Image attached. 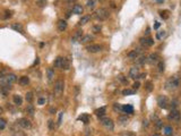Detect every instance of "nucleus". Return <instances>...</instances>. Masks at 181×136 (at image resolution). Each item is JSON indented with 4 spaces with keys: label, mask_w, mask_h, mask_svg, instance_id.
<instances>
[{
    "label": "nucleus",
    "mask_w": 181,
    "mask_h": 136,
    "mask_svg": "<svg viewBox=\"0 0 181 136\" xmlns=\"http://www.w3.org/2000/svg\"><path fill=\"white\" fill-rule=\"evenodd\" d=\"M39 64V58H36V60L34 61V65H37Z\"/></svg>",
    "instance_id": "4d7b16f0"
},
{
    "label": "nucleus",
    "mask_w": 181,
    "mask_h": 136,
    "mask_svg": "<svg viewBox=\"0 0 181 136\" xmlns=\"http://www.w3.org/2000/svg\"><path fill=\"white\" fill-rule=\"evenodd\" d=\"M48 125H49V128H50L51 131H52V129H54V121H53V120H49Z\"/></svg>",
    "instance_id": "49530a36"
},
{
    "label": "nucleus",
    "mask_w": 181,
    "mask_h": 136,
    "mask_svg": "<svg viewBox=\"0 0 181 136\" xmlns=\"http://www.w3.org/2000/svg\"><path fill=\"white\" fill-rule=\"evenodd\" d=\"M11 28H13V30H15L16 32L24 33V28H23V26L20 25L19 23H14V24H11Z\"/></svg>",
    "instance_id": "f3484780"
},
{
    "label": "nucleus",
    "mask_w": 181,
    "mask_h": 136,
    "mask_svg": "<svg viewBox=\"0 0 181 136\" xmlns=\"http://www.w3.org/2000/svg\"><path fill=\"white\" fill-rule=\"evenodd\" d=\"M83 11H84V8H83V6L82 5H78V3H76L74 7H72V13L76 15H81L83 14Z\"/></svg>",
    "instance_id": "4468645a"
},
{
    "label": "nucleus",
    "mask_w": 181,
    "mask_h": 136,
    "mask_svg": "<svg viewBox=\"0 0 181 136\" xmlns=\"http://www.w3.org/2000/svg\"><path fill=\"white\" fill-rule=\"evenodd\" d=\"M47 75H48V79H49L50 82L52 81L53 77H54V72H53L52 68H48V70H47Z\"/></svg>",
    "instance_id": "bb28decb"
},
{
    "label": "nucleus",
    "mask_w": 181,
    "mask_h": 136,
    "mask_svg": "<svg viewBox=\"0 0 181 136\" xmlns=\"http://www.w3.org/2000/svg\"><path fill=\"white\" fill-rule=\"evenodd\" d=\"M155 126H156V128L157 129H160V128H162V126H163V124H162V121L160 119H157L155 121Z\"/></svg>",
    "instance_id": "37998d69"
},
{
    "label": "nucleus",
    "mask_w": 181,
    "mask_h": 136,
    "mask_svg": "<svg viewBox=\"0 0 181 136\" xmlns=\"http://www.w3.org/2000/svg\"><path fill=\"white\" fill-rule=\"evenodd\" d=\"M18 82H19L20 85H27L30 83V78L27 76H22V77H19V81Z\"/></svg>",
    "instance_id": "393cba45"
},
{
    "label": "nucleus",
    "mask_w": 181,
    "mask_h": 136,
    "mask_svg": "<svg viewBox=\"0 0 181 136\" xmlns=\"http://www.w3.org/2000/svg\"><path fill=\"white\" fill-rule=\"evenodd\" d=\"M86 7L89 9H92L95 7V0H87V2H86Z\"/></svg>",
    "instance_id": "473e14b6"
},
{
    "label": "nucleus",
    "mask_w": 181,
    "mask_h": 136,
    "mask_svg": "<svg viewBox=\"0 0 181 136\" xmlns=\"http://www.w3.org/2000/svg\"><path fill=\"white\" fill-rule=\"evenodd\" d=\"M122 136H129V135H127V134H125V135H122Z\"/></svg>",
    "instance_id": "e2e57ef3"
},
{
    "label": "nucleus",
    "mask_w": 181,
    "mask_h": 136,
    "mask_svg": "<svg viewBox=\"0 0 181 136\" xmlns=\"http://www.w3.org/2000/svg\"><path fill=\"white\" fill-rule=\"evenodd\" d=\"M172 127L171 126H166V127H164V134L165 135H172Z\"/></svg>",
    "instance_id": "72a5a7b5"
},
{
    "label": "nucleus",
    "mask_w": 181,
    "mask_h": 136,
    "mask_svg": "<svg viewBox=\"0 0 181 136\" xmlns=\"http://www.w3.org/2000/svg\"><path fill=\"white\" fill-rule=\"evenodd\" d=\"M14 103L16 104V106H22V103H23L22 97L18 95V94H15L14 95Z\"/></svg>",
    "instance_id": "5701e85b"
},
{
    "label": "nucleus",
    "mask_w": 181,
    "mask_h": 136,
    "mask_svg": "<svg viewBox=\"0 0 181 136\" xmlns=\"http://www.w3.org/2000/svg\"><path fill=\"white\" fill-rule=\"evenodd\" d=\"M6 125H7L6 120L2 119V118H0V131H3V129L6 128Z\"/></svg>",
    "instance_id": "e433bc0d"
},
{
    "label": "nucleus",
    "mask_w": 181,
    "mask_h": 136,
    "mask_svg": "<svg viewBox=\"0 0 181 136\" xmlns=\"http://www.w3.org/2000/svg\"><path fill=\"white\" fill-rule=\"evenodd\" d=\"M89 19H91V16L89 15H85V16H83L81 18V20H79V25H85V24H87V23L89 22Z\"/></svg>",
    "instance_id": "412c9836"
},
{
    "label": "nucleus",
    "mask_w": 181,
    "mask_h": 136,
    "mask_svg": "<svg viewBox=\"0 0 181 136\" xmlns=\"http://www.w3.org/2000/svg\"><path fill=\"white\" fill-rule=\"evenodd\" d=\"M78 120H82V121L85 122V124H88V121H89V117H88V115L84 114V115H82L81 117H78Z\"/></svg>",
    "instance_id": "cd10ccee"
},
{
    "label": "nucleus",
    "mask_w": 181,
    "mask_h": 136,
    "mask_svg": "<svg viewBox=\"0 0 181 136\" xmlns=\"http://www.w3.org/2000/svg\"><path fill=\"white\" fill-rule=\"evenodd\" d=\"M160 15H161V17H162V18H164V19H166L167 17H169V15H167V11H166V10L161 11V13H160Z\"/></svg>",
    "instance_id": "c03bdc74"
},
{
    "label": "nucleus",
    "mask_w": 181,
    "mask_h": 136,
    "mask_svg": "<svg viewBox=\"0 0 181 136\" xmlns=\"http://www.w3.org/2000/svg\"><path fill=\"white\" fill-rule=\"evenodd\" d=\"M139 41L143 47H152L154 44V40L152 38H142Z\"/></svg>",
    "instance_id": "9d476101"
},
{
    "label": "nucleus",
    "mask_w": 181,
    "mask_h": 136,
    "mask_svg": "<svg viewBox=\"0 0 181 136\" xmlns=\"http://www.w3.org/2000/svg\"><path fill=\"white\" fill-rule=\"evenodd\" d=\"M105 112H106V109H105V107H102V108H100V109H96L95 110V115L98 117H100V118H102V117H104V115H105Z\"/></svg>",
    "instance_id": "6ab92c4d"
},
{
    "label": "nucleus",
    "mask_w": 181,
    "mask_h": 136,
    "mask_svg": "<svg viewBox=\"0 0 181 136\" xmlns=\"http://www.w3.org/2000/svg\"><path fill=\"white\" fill-rule=\"evenodd\" d=\"M159 3H162V2H164V0H156Z\"/></svg>",
    "instance_id": "13d9d810"
},
{
    "label": "nucleus",
    "mask_w": 181,
    "mask_h": 136,
    "mask_svg": "<svg viewBox=\"0 0 181 136\" xmlns=\"http://www.w3.org/2000/svg\"><path fill=\"white\" fill-rule=\"evenodd\" d=\"M101 124L106 128V129H110V131H113L114 128V124L112 121L111 118H108V117H102L101 118Z\"/></svg>",
    "instance_id": "20e7f679"
},
{
    "label": "nucleus",
    "mask_w": 181,
    "mask_h": 136,
    "mask_svg": "<svg viewBox=\"0 0 181 136\" xmlns=\"http://www.w3.org/2000/svg\"><path fill=\"white\" fill-rule=\"evenodd\" d=\"M179 85H180V78H179L178 76L171 77L170 79L166 82V84H165L167 90H174V89H177Z\"/></svg>",
    "instance_id": "f03ea898"
},
{
    "label": "nucleus",
    "mask_w": 181,
    "mask_h": 136,
    "mask_svg": "<svg viewBox=\"0 0 181 136\" xmlns=\"http://www.w3.org/2000/svg\"><path fill=\"white\" fill-rule=\"evenodd\" d=\"M66 28H67V22L64 19H60L58 22V30L60 31V32H64Z\"/></svg>",
    "instance_id": "dca6fc26"
},
{
    "label": "nucleus",
    "mask_w": 181,
    "mask_h": 136,
    "mask_svg": "<svg viewBox=\"0 0 181 136\" xmlns=\"http://www.w3.org/2000/svg\"><path fill=\"white\" fill-rule=\"evenodd\" d=\"M164 36H165V31H161V32H159V33L156 34V39L161 40L162 38H164Z\"/></svg>",
    "instance_id": "4c0bfd02"
},
{
    "label": "nucleus",
    "mask_w": 181,
    "mask_h": 136,
    "mask_svg": "<svg viewBox=\"0 0 181 136\" xmlns=\"http://www.w3.org/2000/svg\"><path fill=\"white\" fill-rule=\"evenodd\" d=\"M159 72H164V62L163 61H159Z\"/></svg>",
    "instance_id": "58836bf2"
},
{
    "label": "nucleus",
    "mask_w": 181,
    "mask_h": 136,
    "mask_svg": "<svg viewBox=\"0 0 181 136\" xmlns=\"http://www.w3.org/2000/svg\"><path fill=\"white\" fill-rule=\"evenodd\" d=\"M62 60H64V58H62V57H57L56 60H54V67H56V68H61Z\"/></svg>",
    "instance_id": "b1692460"
},
{
    "label": "nucleus",
    "mask_w": 181,
    "mask_h": 136,
    "mask_svg": "<svg viewBox=\"0 0 181 136\" xmlns=\"http://www.w3.org/2000/svg\"><path fill=\"white\" fill-rule=\"evenodd\" d=\"M113 109H114V111L122 112V106H120L119 103H114V104H113Z\"/></svg>",
    "instance_id": "c9c22d12"
},
{
    "label": "nucleus",
    "mask_w": 181,
    "mask_h": 136,
    "mask_svg": "<svg viewBox=\"0 0 181 136\" xmlns=\"http://www.w3.org/2000/svg\"><path fill=\"white\" fill-rule=\"evenodd\" d=\"M128 120L129 119H128V117L127 116H120L119 119H118V121H119L121 125H126V124L128 122Z\"/></svg>",
    "instance_id": "c85d7f7f"
},
{
    "label": "nucleus",
    "mask_w": 181,
    "mask_h": 136,
    "mask_svg": "<svg viewBox=\"0 0 181 136\" xmlns=\"http://www.w3.org/2000/svg\"><path fill=\"white\" fill-rule=\"evenodd\" d=\"M145 86H146V90H147L148 92H152V91H153V84H152V82H150V81L146 82Z\"/></svg>",
    "instance_id": "f704fd0d"
},
{
    "label": "nucleus",
    "mask_w": 181,
    "mask_h": 136,
    "mask_svg": "<svg viewBox=\"0 0 181 136\" xmlns=\"http://www.w3.org/2000/svg\"><path fill=\"white\" fill-rule=\"evenodd\" d=\"M101 25H94L93 26V32H94V33H99V32H100L101 31Z\"/></svg>",
    "instance_id": "a19ab883"
},
{
    "label": "nucleus",
    "mask_w": 181,
    "mask_h": 136,
    "mask_svg": "<svg viewBox=\"0 0 181 136\" xmlns=\"http://www.w3.org/2000/svg\"><path fill=\"white\" fill-rule=\"evenodd\" d=\"M68 1H69V2H72V1H75V0H68Z\"/></svg>",
    "instance_id": "680f3d73"
},
{
    "label": "nucleus",
    "mask_w": 181,
    "mask_h": 136,
    "mask_svg": "<svg viewBox=\"0 0 181 136\" xmlns=\"http://www.w3.org/2000/svg\"><path fill=\"white\" fill-rule=\"evenodd\" d=\"M138 75H139V69H138L137 67H132V68H130V70H129V77L136 79V78L138 77Z\"/></svg>",
    "instance_id": "f8f14e48"
},
{
    "label": "nucleus",
    "mask_w": 181,
    "mask_h": 136,
    "mask_svg": "<svg viewBox=\"0 0 181 136\" xmlns=\"http://www.w3.org/2000/svg\"><path fill=\"white\" fill-rule=\"evenodd\" d=\"M45 97H40L39 100H37V104H40V106H43V104H44L45 103Z\"/></svg>",
    "instance_id": "a18cd8bd"
},
{
    "label": "nucleus",
    "mask_w": 181,
    "mask_h": 136,
    "mask_svg": "<svg viewBox=\"0 0 181 136\" xmlns=\"http://www.w3.org/2000/svg\"><path fill=\"white\" fill-rule=\"evenodd\" d=\"M159 59H160V57H159V55L157 53H150L149 56L147 57V62H149V64H156L157 61H159Z\"/></svg>",
    "instance_id": "9b49d317"
},
{
    "label": "nucleus",
    "mask_w": 181,
    "mask_h": 136,
    "mask_svg": "<svg viewBox=\"0 0 181 136\" xmlns=\"http://www.w3.org/2000/svg\"><path fill=\"white\" fill-rule=\"evenodd\" d=\"M34 107L32 106V104H28L27 107H26V112H27L28 115H31V116H33L34 115Z\"/></svg>",
    "instance_id": "7c9ffc66"
},
{
    "label": "nucleus",
    "mask_w": 181,
    "mask_h": 136,
    "mask_svg": "<svg viewBox=\"0 0 181 136\" xmlns=\"http://www.w3.org/2000/svg\"><path fill=\"white\" fill-rule=\"evenodd\" d=\"M159 27H160V23L156 22V23H155V25H154V28H155V30H157Z\"/></svg>",
    "instance_id": "864d4df0"
},
{
    "label": "nucleus",
    "mask_w": 181,
    "mask_h": 136,
    "mask_svg": "<svg viewBox=\"0 0 181 136\" xmlns=\"http://www.w3.org/2000/svg\"><path fill=\"white\" fill-rule=\"evenodd\" d=\"M0 114H2V109L0 108Z\"/></svg>",
    "instance_id": "052dcab7"
},
{
    "label": "nucleus",
    "mask_w": 181,
    "mask_h": 136,
    "mask_svg": "<svg viewBox=\"0 0 181 136\" xmlns=\"http://www.w3.org/2000/svg\"><path fill=\"white\" fill-rule=\"evenodd\" d=\"M5 16H3V18H5V19H7V18H8V17H10L11 16V11H8V10H6L5 11Z\"/></svg>",
    "instance_id": "09e8293b"
},
{
    "label": "nucleus",
    "mask_w": 181,
    "mask_h": 136,
    "mask_svg": "<svg viewBox=\"0 0 181 136\" xmlns=\"http://www.w3.org/2000/svg\"><path fill=\"white\" fill-rule=\"evenodd\" d=\"M119 79L122 82L123 84H128V79H127V78H125L123 76H119Z\"/></svg>",
    "instance_id": "de8ad7c7"
},
{
    "label": "nucleus",
    "mask_w": 181,
    "mask_h": 136,
    "mask_svg": "<svg viewBox=\"0 0 181 136\" xmlns=\"http://www.w3.org/2000/svg\"><path fill=\"white\" fill-rule=\"evenodd\" d=\"M102 50V47L100 44H88L86 45V51L91 53H96Z\"/></svg>",
    "instance_id": "6e6552de"
},
{
    "label": "nucleus",
    "mask_w": 181,
    "mask_h": 136,
    "mask_svg": "<svg viewBox=\"0 0 181 136\" xmlns=\"http://www.w3.org/2000/svg\"><path fill=\"white\" fill-rule=\"evenodd\" d=\"M140 52H142V50H140V49H135V50L130 51V52L128 53V58L129 59H137Z\"/></svg>",
    "instance_id": "ddd939ff"
},
{
    "label": "nucleus",
    "mask_w": 181,
    "mask_h": 136,
    "mask_svg": "<svg viewBox=\"0 0 181 136\" xmlns=\"http://www.w3.org/2000/svg\"><path fill=\"white\" fill-rule=\"evenodd\" d=\"M145 77H146V74H145V73H143V74H139V75H138L137 79H139V78H145Z\"/></svg>",
    "instance_id": "3c124183"
},
{
    "label": "nucleus",
    "mask_w": 181,
    "mask_h": 136,
    "mask_svg": "<svg viewBox=\"0 0 181 136\" xmlns=\"http://www.w3.org/2000/svg\"><path fill=\"white\" fill-rule=\"evenodd\" d=\"M70 68V62L67 58H64L62 60V66H61V69H65V70H68Z\"/></svg>",
    "instance_id": "4be33fe9"
},
{
    "label": "nucleus",
    "mask_w": 181,
    "mask_h": 136,
    "mask_svg": "<svg viewBox=\"0 0 181 136\" xmlns=\"http://www.w3.org/2000/svg\"><path fill=\"white\" fill-rule=\"evenodd\" d=\"M94 17L99 20H106L110 17V13L106 8H100L94 13Z\"/></svg>",
    "instance_id": "f257e3e1"
},
{
    "label": "nucleus",
    "mask_w": 181,
    "mask_h": 136,
    "mask_svg": "<svg viewBox=\"0 0 181 136\" xmlns=\"http://www.w3.org/2000/svg\"><path fill=\"white\" fill-rule=\"evenodd\" d=\"M139 87H140V83L138 81L135 82V83L132 84V90H135V91H137V90L139 89Z\"/></svg>",
    "instance_id": "ea45409f"
},
{
    "label": "nucleus",
    "mask_w": 181,
    "mask_h": 136,
    "mask_svg": "<svg viewBox=\"0 0 181 136\" xmlns=\"http://www.w3.org/2000/svg\"><path fill=\"white\" fill-rule=\"evenodd\" d=\"M122 112L125 114H132L134 112V108L130 104H126V106H122Z\"/></svg>",
    "instance_id": "aec40b11"
},
{
    "label": "nucleus",
    "mask_w": 181,
    "mask_h": 136,
    "mask_svg": "<svg viewBox=\"0 0 181 136\" xmlns=\"http://www.w3.org/2000/svg\"><path fill=\"white\" fill-rule=\"evenodd\" d=\"M54 112H56V109H54V108H51L50 109V114L51 115H54Z\"/></svg>",
    "instance_id": "5fc2aeb1"
},
{
    "label": "nucleus",
    "mask_w": 181,
    "mask_h": 136,
    "mask_svg": "<svg viewBox=\"0 0 181 136\" xmlns=\"http://www.w3.org/2000/svg\"><path fill=\"white\" fill-rule=\"evenodd\" d=\"M157 104H159L160 108L166 109L167 106H169V100H167V97H164V95H160V97H157Z\"/></svg>",
    "instance_id": "39448f33"
},
{
    "label": "nucleus",
    "mask_w": 181,
    "mask_h": 136,
    "mask_svg": "<svg viewBox=\"0 0 181 136\" xmlns=\"http://www.w3.org/2000/svg\"><path fill=\"white\" fill-rule=\"evenodd\" d=\"M167 118L170 120H173V121H179L181 118V114L180 111L177 110V109H172V111L170 112V115L167 116Z\"/></svg>",
    "instance_id": "423d86ee"
},
{
    "label": "nucleus",
    "mask_w": 181,
    "mask_h": 136,
    "mask_svg": "<svg viewBox=\"0 0 181 136\" xmlns=\"http://www.w3.org/2000/svg\"><path fill=\"white\" fill-rule=\"evenodd\" d=\"M135 90H130V89H126L122 91V94L123 95H134L135 94Z\"/></svg>",
    "instance_id": "c756f323"
},
{
    "label": "nucleus",
    "mask_w": 181,
    "mask_h": 136,
    "mask_svg": "<svg viewBox=\"0 0 181 136\" xmlns=\"http://www.w3.org/2000/svg\"><path fill=\"white\" fill-rule=\"evenodd\" d=\"M64 89H65V83L64 81L61 79H58V81L54 83V92H56L57 94H61L62 92H64Z\"/></svg>",
    "instance_id": "0eeeda50"
},
{
    "label": "nucleus",
    "mask_w": 181,
    "mask_h": 136,
    "mask_svg": "<svg viewBox=\"0 0 181 136\" xmlns=\"http://www.w3.org/2000/svg\"><path fill=\"white\" fill-rule=\"evenodd\" d=\"M137 64L138 65H144L147 62V57H145V56H142V57H138V58L136 59Z\"/></svg>",
    "instance_id": "a878e982"
},
{
    "label": "nucleus",
    "mask_w": 181,
    "mask_h": 136,
    "mask_svg": "<svg viewBox=\"0 0 181 136\" xmlns=\"http://www.w3.org/2000/svg\"><path fill=\"white\" fill-rule=\"evenodd\" d=\"M17 124H18L20 127L25 128V129L31 128V121H30L28 119H26V118H20L19 120H17Z\"/></svg>",
    "instance_id": "1a4fd4ad"
},
{
    "label": "nucleus",
    "mask_w": 181,
    "mask_h": 136,
    "mask_svg": "<svg viewBox=\"0 0 181 136\" xmlns=\"http://www.w3.org/2000/svg\"><path fill=\"white\" fill-rule=\"evenodd\" d=\"M93 40V36L91 34H87V35H83V38L81 39V43L82 44H85V43H88L89 41H92Z\"/></svg>",
    "instance_id": "a211bd4d"
},
{
    "label": "nucleus",
    "mask_w": 181,
    "mask_h": 136,
    "mask_svg": "<svg viewBox=\"0 0 181 136\" xmlns=\"http://www.w3.org/2000/svg\"><path fill=\"white\" fill-rule=\"evenodd\" d=\"M83 38V31H77L75 34H74V36H72L71 41L72 42H77V41H81V39Z\"/></svg>",
    "instance_id": "2eb2a0df"
},
{
    "label": "nucleus",
    "mask_w": 181,
    "mask_h": 136,
    "mask_svg": "<svg viewBox=\"0 0 181 136\" xmlns=\"http://www.w3.org/2000/svg\"><path fill=\"white\" fill-rule=\"evenodd\" d=\"M36 3H37L40 7H44L45 3H47V0H37V1H36Z\"/></svg>",
    "instance_id": "79ce46f5"
},
{
    "label": "nucleus",
    "mask_w": 181,
    "mask_h": 136,
    "mask_svg": "<svg viewBox=\"0 0 181 136\" xmlns=\"http://www.w3.org/2000/svg\"><path fill=\"white\" fill-rule=\"evenodd\" d=\"M171 106H172V109H176V107L178 106V101H177V100H173L172 102H171Z\"/></svg>",
    "instance_id": "8fccbe9b"
},
{
    "label": "nucleus",
    "mask_w": 181,
    "mask_h": 136,
    "mask_svg": "<svg viewBox=\"0 0 181 136\" xmlns=\"http://www.w3.org/2000/svg\"><path fill=\"white\" fill-rule=\"evenodd\" d=\"M25 99H26V101H27V102L31 103L32 101H33V93H32V92H27V93H26V95H25Z\"/></svg>",
    "instance_id": "2f4dec72"
},
{
    "label": "nucleus",
    "mask_w": 181,
    "mask_h": 136,
    "mask_svg": "<svg viewBox=\"0 0 181 136\" xmlns=\"http://www.w3.org/2000/svg\"><path fill=\"white\" fill-rule=\"evenodd\" d=\"M153 136H161V135H160V134H154Z\"/></svg>",
    "instance_id": "bf43d9fd"
},
{
    "label": "nucleus",
    "mask_w": 181,
    "mask_h": 136,
    "mask_svg": "<svg viewBox=\"0 0 181 136\" xmlns=\"http://www.w3.org/2000/svg\"><path fill=\"white\" fill-rule=\"evenodd\" d=\"M61 119H62V112H60V115H59V122H58V125H60V124H61Z\"/></svg>",
    "instance_id": "603ef678"
},
{
    "label": "nucleus",
    "mask_w": 181,
    "mask_h": 136,
    "mask_svg": "<svg viewBox=\"0 0 181 136\" xmlns=\"http://www.w3.org/2000/svg\"><path fill=\"white\" fill-rule=\"evenodd\" d=\"M143 122H144V126H146V127L148 126V121H147V120H144Z\"/></svg>",
    "instance_id": "6e6d98bb"
},
{
    "label": "nucleus",
    "mask_w": 181,
    "mask_h": 136,
    "mask_svg": "<svg viewBox=\"0 0 181 136\" xmlns=\"http://www.w3.org/2000/svg\"><path fill=\"white\" fill-rule=\"evenodd\" d=\"M1 79V82H2L3 84H8V85H10L11 83H15V82H17V76L15 75V74H7V75H5L3 77L0 78Z\"/></svg>",
    "instance_id": "7ed1b4c3"
}]
</instances>
